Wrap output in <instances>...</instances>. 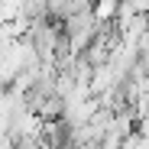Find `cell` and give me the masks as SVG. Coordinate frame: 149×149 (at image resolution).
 I'll return each instance as SVG.
<instances>
[{"label": "cell", "instance_id": "1", "mask_svg": "<svg viewBox=\"0 0 149 149\" xmlns=\"http://www.w3.org/2000/svg\"><path fill=\"white\" fill-rule=\"evenodd\" d=\"M120 3H123V0H94V3H91V13H94V19L104 26V23H110V19L120 16Z\"/></svg>", "mask_w": 149, "mask_h": 149}]
</instances>
